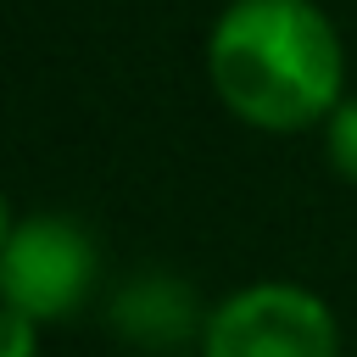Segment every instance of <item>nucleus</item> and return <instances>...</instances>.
<instances>
[{
    "instance_id": "1",
    "label": "nucleus",
    "mask_w": 357,
    "mask_h": 357,
    "mask_svg": "<svg viewBox=\"0 0 357 357\" xmlns=\"http://www.w3.org/2000/svg\"><path fill=\"white\" fill-rule=\"evenodd\" d=\"M206 78L234 123L301 134L346 100V45L312 0H229L206 33Z\"/></svg>"
},
{
    "instance_id": "2",
    "label": "nucleus",
    "mask_w": 357,
    "mask_h": 357,
    "mask_svg": "<svg viewBox=\"0 0 357 357\" xmlns=\"http://www.w3.org/2000/svg\"><path fill=\"white\" fill-rule=\"evenodd\" d=\"M95 240L61 212H17L6 206L0 223V296L11 312L33 324H56L84 307L95 284Z\"/></svg>"
},
{
    "instance_id": "3",
    "label": "nucleus",
    "mask_w": 357,
    "mask_h": 357,
    "mask_svg": "<svg viewBox=\"0 0 357 357\" xmlns=\"http://www.w3.org/2000/svg\"><path fill=\"white\" fill-rule=\"evenodd\" d=\"M201 357H340V324L318 290L257 279L206 312Z\"/></svg>"
},
{
    "instance_id": "4",
    "label": "nucleus",
    "mask_w": 357,
    "mask_h": 357,
    "mask_svg": "<svg viewBox=\"0 0 357 357\" xmlns=\"http://www.w3.org/2000/svg\"><path fill=\"white\" fill-rule=\"evenodd\" d=\"M324 156L346 184H357V95H346L335 117L324 123Z\"/></svg>"
},
{
    "instance_id": "5",
    "label": "nucleus",
    "mask_w": 357,
    "mask_h": 357,
    "mask_svg": "<svg viewBox=\"0 0 357 357\" xmlns=\"http://www.w3.org/2000/svg\"><path fill=\"white\" fill-rule=\"evenodd\" d=\"M39 329L45 324H33L28 312L6 307V318H0V357H39Z\"/></svg>"
}]
</instances>
